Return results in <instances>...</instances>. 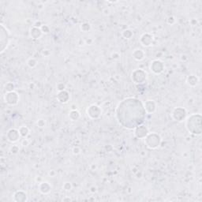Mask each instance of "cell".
Here are the masks:
<instances>
[{
	"instance_id": "1",
	"label": "cell",
	"mask_w": 202,
	"mask_h": 202,
	"mask_svg": "<svg viewBox=\"0 0 202 202\" xmlns=\"http://www.w3.org/2000/svg\"><path fill=\"white\" fill-rule=\"evenodd\" d=\"M143 103L136 98H127L118 105L116 117L123 127L132 130L143 123L145 119Z\"/></svg>"
},
{
	"instance_id": "2",
	"label": "cell",
	"mask_w": 202,
	"mask_h": 202,
	"mask_svg": "<svg viewBox=\"0 0 202 202\" xmlns=\"http://www.w3.org/2000/svg\"><path fill=\"white\" fill-rule=\"evenodd\" d=\"M201 115L199 114H191L188 117L186 122V127L190 134L200 135L201 134Z\"/></svg>"
},
{
	"instance_id": "3",
	"label": "cell",
	"mask_w": 202,
	"mask_h": 202,
	"mask_svg": "<svg viewBox=\"0 0 202 202\" xmlns=\"http://www.w3.org/2000/svg\"><path fill=\"white\" fill-rule=\"evenodd\" d=\"M144 139H145V144L146 145V146L151 149H156L159 148L162 142V139H161L160 136L154 132L149 133Z\"/></svg>"
},
{
	"instance_id": "4",
	"label": "cell",
	"mask_w": 202,
	"mask_h": 202,
	"mask_svg": "<svg viewBox=\"0 0 202 202\" xmlns=\"http://www.w3.org/2000/svg\"><path fill=\"white\" fill-rule=\"evenodd\" d=\"M10 33L4 25L1 24V32H0V52L3 53L10 44Z\"/></svg>"
},
{
	"instance_id": "5",
	"label": "cell",
	"mask_w": 202,
	"mask_h": 202,
	"mask_svg": "<svg viewBox=\"0 0 202 202\" xmlns=\"http://www.w3.org/2000/svg\"><path fill=\"white\" fill-rule=\"evenodd\" d=\"M147 78V73L141 69H137L132 73V80L135 84H141Z\"/></svg>"
},
{
	"instance_id": "6",
	"label": "cell",
	"mask_w": 202,
	"mask_h": 202,
	"mask_svg": "<svg viewBox=\"0 0 202 202\" xmlns=\"http://www.w3.org/2000/svg\"><path fill=\"white\" fill-rule=\"evenodd\" d=\"M186 114L187 111L185 108L179 107L174 109L171 113V117L175 121L182 122L183 120H185L186 117Z\"/></svg>"
},
{
	"instance_id": "7",
	"label": "cell",
	"mask_w": 202,
	"mask_h": 202,
	"mask_svg": "<svg viewBox=\"0 0 202 202\" xmlns=\"http://www.w3.org/2000/svg\"><path fill=\"white\" fill-rule=\"evenodd\" d=\"M19 95L15 91L13 92H8L4 96V99L7 104L10 105V106H14L17 105L19 102Z\"/></svg>"
},
{
	"instance_id": "8",
	"label": "cell",
	"mask_w": 202,
	"mask_h": 202,
	"mask_svg": "<svg viewBox=\"0 0 202 202\" xmlns=\"http://www.w3.org/2000/svg\"><path fill=\"white\" fill-rule=\"evenodd\" d=\"M86 113H87L89 118H92V119H96V118H98L101 115V108L97 105L92 104L87 108Z\"/></svg>"
},
{
	"instance_id": "9",
	"label": "cell",
	"mask_w": 202,
	"mask_h": 202,
	"mask_svg": "<svg viewBox=\"0 0 202 202\" xmlns=\"http://www.w3.org/2000/svg\"><path fill=\"white\" fill-rule=\"evenodd\" d=\"M151 71H153L155 74H160L164 71V64L162 61L160 60H154L152 62L150 65Z\"/></svg>"
},
{
	"instance_id": "10",
	"label": "cell",
	"mask_w": 202,
	"mask_h": 202,
	"mask_svg": "<svg viewBox=\"0 0 202 202\" xmlns=\"http://www.w3.org/2000/svg\"><path fill=\"white\" fill-rule=\"evenodd\" d=\"M21 135H20L19 130L16 129H10L6 133V138L8 141H10L11 143H16L19 141Z\"/></svg>"
},
{
	"instance_id": "11",
	"label": "cell",
	"mask_w": 202,
	"mask_h": 202,
	"mask_svg": "<svg viewBox=\"0 0 202 202\" xmlns=\"http://www.w3.org/2000/svg\"><path fill=\"white\" fill-rule=\"evenodd\" d=\"M149 133L148 128L143 125H140L134 129V135L139 139H144Z\"/></svg>"
},
{
	"instance_id": "12",
	"label": "cell",
	"mask_w": 202,
	"mask_h": 202,
	"mask_svg": "<svg viewBox=\"0 0 202 202\" xmlns=\"http://www.w3.org/2000/svg\"><path fill=\"white\" fill-rule=\"evenodd\" d=\"M143 105L145 111L148 114H153L157 110V103H155L154 100L149 99V100L145 101V103H144Z\"/></svg>"
},
{
	"instance_id": "13",
	"label": "cell",
	"mask_w": 202,
	"mask_h": 202,
	"mask_svg": "<svg viewBox=\"0 0 202 202\" xmlns=\"http://www.w3.org/2000/svg\"><path fill=\"white\" fill-rule=\"evenodd\" d=\"M140 42L145 47H149L153 42V36L150 33H144L141 36Z\"/></svg>"
},
{
	"instance_id": "14",
	"label": "cell",
	"mask_w": 202,
	"mask_h": 202,
	"mask_svg": "<svg viewBox=\"0 0 202 202\" xmlns=\"http://www.w3.org/2000/svg\"><path fill=\"white\" fill-rule=\"evenodd\" d=\"M57 99L59 100V103H67L70 99V94L67 91L63 90V91L59 92L57 95Z\"/></svg>"
},
{
	"instance_id": "15",
	"label": "cell",
	"mask_w": 202,
	"mask_h": 202,
	"mask_svg": "<svg viewBox=\"0 0 202 202\" xmlns=\"http://www.w3.org/2000/svg\"><path fill=\"white\" fill-rule=\"evenodd\" d=\"M28 199L27 194L24 191H17V192L13 194V200L17 202H24L26 201Z\"/></svg>"
},
{
	"instance_id": "16",
	"label": "cell",
	"mask_w": 202,
	"mask_h": 202,
	"mask_svg": "<svg viewBox=\"0 0 202 202\" xmlns=\"http://www.w3.org/2000/svg\"><path fill=\"white\" fill-rule=\"evenodd\" d=\"M43 33L40 28H37V27L33 26V28H31L30 29V36L34 40H38L42 36Z\"/></svg>"
},
{
	"instance_id": "17",
	"label": "cell",
	"mask_w": 202,
	"mask_h": 202,
	"mask_svg": "<svg viewBox=\"0 0 202 202\" xmlns=\"http://www.w3.org/2000/svg\"><path fill=\"white\" fill-rule=\"evenodd\" d=\"M52 189V186L50 185L49 183L47 182H40V185H39V190L41 193L43 194H47L48 193L51 191Z\"/></svg>"
},
{
	"instance_id": "18",
	"label": "cell",
	"mask_w": 202,
	"mask_h": 202,
	"mask_svg": "<svg viewBox=\"0 0 202 202\" xmlns=\"http://www.w3.org/2000/svg\"><path fill=\"white\" fill-rule=\"evenodd\" d=\"M198 78L195 76V75H189L186 79V83L188 84V85L190 86V87H195L198 84Z\"/></svg>"
},
{
	"instance_id": "19",
	"label": "cell",
	"mask_w": 202,
	"mask_h": 202,
	"mask_svg": "<svg viewBox=\"0 0 202 202\" xmlns=\"http://www.w3.org/2000/svg\"><path fill=\"white\" fill-rule=\"evenodd\" d=\"M133 57L137 61H141L145 58V52L141 49H137L133 52Z\"/></svg>"
},
{
	"instance_id": "20",
	"label": "cell",
	"mask_w": 202,
	"mask_h": 202,
	"mask_svg": "<svg viewBox=\"0 0 202 202\" xmlns=\"http://www.w3.org/2000/svg\"><path fill=\"white\" fill-rule=\"evenodd\" d=\"M81 117L80 112L77 110H72L70 111V114H69V118L71 121H76L78 119H79V118Z\"/></svg>"
},
{
	"instance_id": "21",
	"label": "cell",
	"mask_w": 202,
	"mask_h": 202,
	"mask_svg": "<svg viewBox=\"0 0 202 202\" xmlns=\"http://www.w3.org/2000/svg\"><path fill=\"white\" fill-rule=\"evenodd\" d=\"M18 130H19L20 135H21V137H22L23 138H25V137L29 134V129L25 126H21V127L18 129Z\"/></svg>"
},
{
	"instance_id": "22",
	"label": "cell",
	"mask_w": 202,
	"mask_h": 202,
	"mask_svg": "<svg viewBox=\"0 0 202 202\" xmlns=\"http://www.w3.org/2000/svg\"><path fill=\"white\" fill-rule=\"evenodd\" d=\"M27 65L29 66L30 68H34V67H36V65H37V61H36V59H34V58H30V59H28V61H27Z\"/></svg>"
},
{
	"instance_id": "23",
	"label": "cell",
	"mask_w": 202,
	"mask_h": 202,
	"mask_svg": "<svg viewBox=\"0 0 202 202\" xmlns=\"http://www.w3.org/2000/svg\"><path fill=\"white\" fill-rule=\"evenodd\" d=\"M81 29L84 33H87V32H88V31L91 29V25H90L89 23L85 22L83 23V24H81Z\"/></svg>"
},
{
	"instance_id": "24",
	"label": "cell",
	"mask_w": 202,
	"mask_h": 202,
	"mask_svg": "<svg viewBox=\"0 0 202 202\" xmlns=\"http://www.w3.org/2000/svg\"><path fill=\"white\" fill-rule=\"evenodd\" d=\"M133 32L130 29H126L122 32V36L126 39H130L133 36Z\"/></svg>"
},
{
	"instance_id": "25",
	"label": "cell",
	"mask_w": 202,
	"mask_h": 202,
	"mask_svg": "<svg viewBox=\"0 0 202 202\" xmlns=\"http://www.w3.org/2000/svg\"><path fill=\"white\" fill-rule=\"evenodd\" d=\"M5 88H6V92H13L14 91V88H15V85H14V84L13 83H12V82H8L7 84L6 85V86H5Z\"/></svg>"
},
{
	"instance_id": "26",
	"label": "cell",
	"mask_w": 202,
	"mask_h": 202,
	"mask_svg": "<svg viewBox=\"0 0 202 202\" xmlns=\"http://www.w3.org/2000/svg\"><path fill=\"white\" fill-rule=\"evenodd\" d=\"M20 149H19V146L18 145H13V146L10 148V152H11L12 154L13 155H16L18 153V152H19Z\"/></svg>"
},
{
	"instance_id": "27",
	"label": "cell",
	"mask_w": 202,
	"mask_h": 202,
	"mask_svg": "<svg viewBox=\"0 0 202 202\" xmlns=\"http://www.w3.org/2000/svg\"><path fill=\"white\" fill-rule=\"evenodd\" d=\"M63 188L64 190L70 191L71 189H72V185H71L70 182H65L64 183V185H63Z\"/></svg>"
},
{
	"instance_id": "28",
	"label": "cell",
	"mask_w": 202,
	"mask_h": 202,
	"mask_svg": "<svg viewBox=\"0 0 202 202\" xmlns=\"http://www.w3.org/2000/svg\"><path fill=\"white\" fill-rule=\"evenodd\" d=\"M40 29H41L43 33H48L50 30L49 27H48V25H43L42 26L40 27Z\"/></svg>"
},
{
	"instance_id": "29",
	"label": "cell",
	"mask_w": 202,
	"mask_h": 202,
	"mask_svg": "<svg viewBox=\"0 0 202 202\" xmlns=\"http://www.w3.org/2000/svg\"><path fill=\"white\" fill-rule=\"evenodd\" d=\"M37 126L40 128H43L46 126V122L44 120V119H39L37 121Z\"/></svg>"
},
{
	"instance_id": "30",
	"label": "cell",
	"mask_w": 202,
	"mask_h": 202,
	"mask_svg": "<svg viewBox=\"0 0 202 202\" xmlns=\"http://www.w3.org/2000/svg\"><path fill=\"white\" fill-rule=\"evenodd\" d=\"M65 88H66V86L63 83H59V84L57 85V89L59 92L63 91V90H65Z\"/></svg>"
},
{
	"instance_id": "31",
	"label": "cell",
	"mask_w": 202,
	"mask_h": 202,
	"mask_svg": "<svg viewBox=\"0 0 202 202\" xmlns=\"http://www.w3.org/2000/svg\"><path fill=\"white\" fill-rule=\"evenodd\" d=\"M81 153V149L79 147H74V149H73V153L74 155H78Z\"/></svg>"
},
{
	"instance_id": "32",
	"label": "cell",
	"mask_w": 202,
	"mask_h": 202,
	"mask_svg": "<svg viewBox=\"0 0 202 202\" xmlns=\"http://www.w3.org/2000/svg\"><path fill=\"white\" fill-rule=\"evenodd\" d=\"M175 22V19L174 17H169L168 19V23L169 25H173L174 23Z\"/></svg>"
},
{
	"instance_id": "33",
	"label": "cell",
	"mask_w": 202,
	"mask_h": 202,
	"mask_svg": "<svg viewBox=\"0 0 202 202\" xmlns=\"http://www.w3.org/2000/svg\"><path fill=\"white\" fill-rule=\"evenodd\" d=\"M29 144V141H27V139H25V138H24V139L22 140V141H21V145H27Z\"/></svg>"
},
{
	"instance_id": "34",
	"label": "cell",
	"mask_w": 202,
	"mask_h": 202,
	"mask_svg": "<svg viewBox=\"0 0 202 202\" xmlns=\"http://www.w3.org/2000/svg\"><path fill=\"white\" fill-rule=\"evenodd\" d=\"M103 13H104V14H106V15H107V14H109V13H110V10H107V9H106V10H103Z\"/></svg>"
},
{
	"instance_id": "35",
	"label": "cell",
	"mask_w": 202,
	"mask_h": 202,
	"mask_svg": "<svg viewBox=\"0 0 202 202\" xmlns=\"http://www.w3.org/2000/svg\"><path fill=\"white\" fill-rule=\"evenodd\" d=\"M91 192H92V193H94V192H96V187H92L91 188Z\"/></svg>"
}]
</instances>
